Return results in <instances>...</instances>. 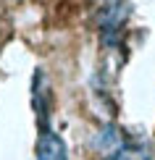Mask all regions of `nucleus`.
Masks as SVG:
<instances>
[{
    "instance_id": "obj_2",
    "label": "nucleus",
    "mask_w": 155,
    "mask_h": 160,
    "mask_svg": "<svg viewBox=\"0 0 155 160\" xmlns=\"http://www.w3.org/2000/svg\"><path fill=\"white\" fill-rule=\"evenodd\" d=\"M126 16H129V8L121 0H113V3H108L103 8V13H100V34H103L105 45H118Z\"/></svg>"
},
{
    "instance_id": "obj_3",
    "label": "nucleus",
    "mask_w": 155,
    "mask_h": 160,
    "mask_svg": "<svg viewBox=\"0 0 155 160\" xmlns=\"http://www.w3.org/2000/svg\"><path fill=\"white\" fill-rule=\"evenodd\" d=\"M39 123V137H37V160H69V152H66V144L45 118H37Z\"/></svg>"
},
{
    "instance_id": "obj_1",
    "label": "nucleus",
    "mask_w": 155,
    "mask_h": 160,
    "mask_svg": "<svg viewBox=\"0 0 155 160\" xmlns=\"http://www.w3.org/2000/svg\"><path fill=\"white\" fill-rule=\"evenodd\" d=\"M92 150L100 160H155V147L126 129L108 123L92 137Z\"/></svg>"
}]
</instances>
